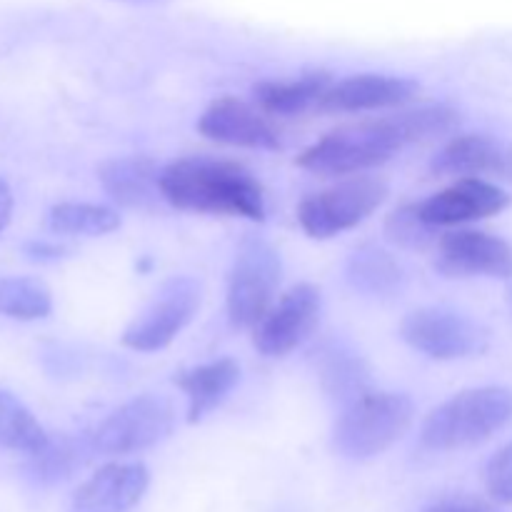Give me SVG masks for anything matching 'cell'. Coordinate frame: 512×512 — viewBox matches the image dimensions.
<instances>
[{
    "label": "cell",
    "instance_id": "obj_27",
    "mask_svg": "<svg viewBox=\"0 0 512 512\" xmlns=\"http://www.w3.org/2000/svg\"><path fill=\"white\" fill-rule=\"evenodd\" d=\"M485 488L495 503L512 505V440L490 458L485 468Z\"/></svg>",
    "mask_w": 512,
    "mask_h": 512
},
{
    "label": "cell",
    "instance_id": "obj_14",
    "mask_svg": "<svg viewBox=\"0 0 512 512\" xmlns=\"http://www.w3.org/2000/svg\"><path fill=\"white\" fill-rule=\"evenodd\" d=\"M420 85L398 75L360 73L330 85L318 105V113H368V110L403 108L418 98Z\"/></svg>",
    "mask_w": 512,
    "mask_h": 512
},
{
    "label": "cell",
    "instance_id": "obj_11",
    "mask_svg": "<svg viewBox=\"0 0 512 512\" xmlns=\"http://www.w3.org/2000/svg\"><path fill=\"white\" fill-rule=\"evenodd\" d=\"M438 270L448 278H512V245L485 230H455L440 235Z\"/></svg>",
    "mask_w": 512,
    "mask_h": 512
},
{
    "label": "cell",
    "instance_id": "obj_12",
    "mask_svg": "<svg viewBox=\"0 0 512 512\" xmlns=\"http://www.w3.org/2000/svg\"><path fill=\"white\" fill-rule=\"evenodd\" d=\"M200 135L223 145L250 150L280 148V128L273 123V115L250 105L240 98L213 100L198 120Z\"/></svg>",
    "mask_w": 512,
    "mask_h": 512
},
{
    "label": "cell",
    "instance_id": "obj_22",
    "mask_svg": "<svg viewBox=\"0 0 512 512\" xmlns=\"http://www.w3.org/2000/svg\"><path fill=\"white\" fill-rule=\"evenodd\" d=\"M95 455L93 440L90 435H60V438H50L40 453L30 455V475H33L38 483L53 485L60 480L70 478L75 470H80L85 465V460Z\"/></svg>",
    "mask_w": 512,
    "mask_h": 512
},
{
    "label": "cell",
    "instance_id": "obj_9",
    "mask_svg": "<svg viewBox=\"0 0 512 512\" xmlns=\"http://www.w3.org/2000/svg\"><path fill=\"white\" fill-rule=\"evenodd\" d=\"M400 338L433 360L473 358L488 350L490 333L480 323L448 308H418L400 323Z\"/></svg>",
    "mask_w": 512,
    "mask_h": 512
},
{
    "label": "cell",
    "instance_id": "obj_25",
    "mask_svg": "<svg viewBox=\"0 0 512 512\" xmlns=\"http://www.w3.org/2000/svg\"><path fill=\"white\" fill-rule=\"evenodd\" d=\"M0 313L13 320H43L53 313V295L35 278H0Z\"/></svg>",
    "mask_w": 512,
    "mask_h": 512
},
{
    "label": "cell",
    "instance_id": "obj_3",
    "mask_svg": "<svg viewBox=\"0 0 512 512\" xmlns=\"http://www.w3.org/2000/svg\"><path fill=\"white\" fill-rule=\"evenodd\" d=\"M512 423V390L503 385L460 390L428 413L420 428L425 448L465 450L485 443Z\"/></svg>",
    "mask_w": 512,
    "mask_h": 512
},
{
    "label": "cell",
    "instance_id": "obj_23",
    "mask_svg": "<svg viewBox=\"0 0 512 512\" xmlns=\"http://www.w3.org/2000/svg\"><path fill=\"white\" fill-rule=\"evenodd\" d=\"M50 435L33 413L8 390H0V448L35 455L48 445Z\"/></svg>",
    "mask_w": 512,
    "mask_h": 512
},
{
    "label": "cell",
    "instance_id": "obj_26",
    "mask_svg": "<svg viewBox=\"0 0 512 512\" xmlns=\"http://www.w3.org/2000/svg\"><path fill=\"white\" fill-rule=\"evenodd\" d=\"M385 238L405 250H420V253H425V250L430 248H438L440 235L438 228L430 225L428 220L420 215L418 203H408L395 208L393 213L385 218Z\"/></svg>",
    "mask_w": 512,
    "mask_h": 512
},
{
    "label": "cell",
    "instance_id": "obj_21",
    "mask_svg": "<svg viewBox=\"0 0 512 512\" xmlns=\"http://www.w3.org/2000/svg\"><path fill=\"white\" fill-rule=\"evenodd\" d=\"M348 283L370 298H393L405 288V270L388 250L365 243L350 253L345 265Z\"/></svg>",
    "mask_w": 512,
    "mask_h": 512
},
{
    "label": "cell",
    "instance_id": "obj_30",
    "mask_svg": "<svg viewBox=\"0 0 512 512\" xmlns=\"http://www.w3.org/2000/svg\"><path fill=\"white\" fill-rule=\"evenodd\" d=\"M425 512H485V510L470 508V505H438V508H430Z\"/></svg>",
    "mask_w": 512,
    "mask_h": 512
},
{
    "label": "cell",
    "instance_id": "obj_28",
    "mask_svg": "<svg viewBox=\"0 0 512 512\" xmlns=\"http://www.w3.org/2000/svg\"><path fill=\"white\" fill-rule=\"evenodd\" d=\"M23 250L30 260H35V263H55V260L65 258V253H68L63 245L48 243V240H33V243L25 245Z\"/></svg>",
    "mask_w": 512,
    "mask_h": 512
},
{
    "label": "cell",
    "instance_id": "obj_7",
    "mask_svg": "<svg viewBox=\"0 0 512 512\" xmlns=\"http://www.w3.org/2000/svg\"><path fill=\"white\" fill-rule=\"evenodd\" d=\"M175 428V408L165 395L143 393L108 415L90 433L95 453L130 455L163 443Z\"/></svg>",
    "mask_w": 512,
    "mask_h": 512
},
{
    "label": "cell",
    "instance_id": "obj_4",
    "mask_svg": "<svg viewBox=\"0 0 512 512\" xmlns=\"http://www.w3.org/2000/svg\"><path fill=\"white\" fill-rule=\"evenodd\" d=\"M413 400L403 393L368 390L343 405L333 425V448L348 460H370L393 448L410 430Z\"/></svg>",
    "mask_w": 512,
    "mask_h": 512
},
{
    "label": "cell",
    "instance_id": "obj_20",
    "mask_svg": "<svg viewBox=\"0 0 512 512\" xmlns=\"http://www.w3.org/2000/svg\"><path fill=\"white\" fill-rule=\"evenodd\" d=\"M315 370L325 393L340 405L370 390L368 363L343 343H325L315 355Z\"/></svg>",
    "mask_w": 512,
    "mask_h": 512
},
{
    "label": "cell",
    "instance_id": "obj_18",
    "mask_svg": "<svg viewBox=\"0 0 512 512\" xmlns=\"http://www.w3.org/2000/svg\"><path fill=\"white\" fill-rule=\"evenodd\" d=\"M240 383V365L233 358L195 365L175 375V385L188 398V423L195 425L208 418L225 403L235 385Z\"/></svg>",
    "mask_w": 512,
    "mask_h": 512
},
{
    "label": "cell",
    "instance_id": "obj_19",
    "mask_svg": "<svg viewBox=\"0 0 512 512\" xmlns=\"http://www.w3.org/2000/svg\"><path fill=\"white\" fill-rule=\"evenodd\" d=\"M333 83L335 80L328 70H310L295 80H263L253 88V100L268 115L295 118V115L318 113L320 100Z\"/></svg>",
    "mask_w": 512,
    "mask_h": 512
},
{
    "label": "cell",
    "instance_id": "obj_5",
    "mask_svg": "<svg viewBox=\"0 0 512 512\" xmlns=\"http://www.w3.org/2000/svg\"><path fill=\"white\" fill-rule=\"evenodd\" d=\"M283 278L280 253L258 235H248L235 250L228 273L225 308L228 320L238 330H253L273 305Z\"/></svg>",
    "mask_w": 512,
    "mask_h": 512
},
{
    "label": "cell",
    "instance_id": "obj_10",
    "mask_svg": "<svg viewBox=\"0 0 512 512\" xmlns=\"http://www.w3.org/2000/svg\"><path fill=\"white\" fill-rule=\"evenodd\" d=\"M323 295L313 283H298L270 305L253 328V345L265 358H285L318 328Z\"/></svg>",
    "mask_w": 512,
    "mask_h": 512
},
{
    "label": "cell",
    "instance_id": "obj_1",
    "mask_svg": "<svg viewBox=\"0 0 512 512\" xmlns=\"http://www.w3.org/2000/svg\"><path fill=\"white\" fill-rule=\"evenodd\" d=\"M458 125L460 113L448 105H425L388 118L350 123L330 130L318 143L305 148L298 155V165L323 178L360 175L385 165L408 145L448 135Z\"/></svg>",
    "mask_w": 512,
    "mask_h": 512
},
{
    "label": "cell",
    "instance_id": "obj_6",
    "mask_svg": "<svg viewBox=\"0 0 512 512\" xmlns=\"http://www.w3.org/2000/svg\"><path fill=\"white\" fill-rule=\"evenodd\" d=\"M388 198V183L373 175H355L315 193L298 205V223L310 238L328 240L353 230Z\"/></svg>",
    "mask_w": 512,
    "mask_h": 512
},
{
    "label": "cell",
    "instance_id": "obj_15",
    "mask_svg": "<svg viewBox=\"0 0 512 512\" xmlns=\"http://www.w3.org/2000/svg\"><path fill=\"white\" fill-rule=\"evenodd\" d=\"M150 473L140 463H108L73 495V512H130L145 498Z\"/></svg>",
    "mask_w": 512,
    "mask_h": 512
},
{
    "label": "cell",
    "instance_id": "obj_24",
    "mask_svg": "<svg viewBox=\"0 0 512 512\" xmlns=\"http://www.w3.org/2000/svg\"><path fill=\"white\" fill-rule=\"evenodd\" d=\"M48 228L58 235L100 238L120 228V215L98 203H58L48 210Z\"/></svg>",
    "mask_w": 512,
    "mask_h": 512
},
{
    "label": "cell",
    "instance_id": "obj_2",
    "mask_svg": "<svg viewBox=\"0 0 512 512\" xmlns=\"http://www.w3.org/2000/svg\"><path fill=\"white\" fill-rule=\"evenodd\" d=\"M160 195L178 210L265 220V190L235 160L190 155L160 170Z\"/></svg>",
    "mask_w": 512,
    "mask_h": 512
},
{
    "label": "cell",
    "instance_id": "obj_16",
    "mask_svg": "<svg viewBox=\"0 0 512 512\" xmlns=\"http://www.w3.org/2000/svg\"><path fill=\"white\" fill-rule=\"evenodd\" d=\"M430 170L440 178H510L512 175V148L490 135H455L430 160Z\"/></svg>",
    "mask_w": 512,
    "mask_h": 512
},
{
    "label": "cell",
    "instance_id": "obj_31",
    "mask_svg": "<svg viewBox=\"0 0 512 512\" xmlns=\"http://www.w3.org/2000/svg\"><path fill=\"white\" fill-rule=\"evenodd\" d=\"M120 3H130V5H158V3H165V0H120Z\"/></svg>",
    "mask_w": 512,
    "mask_h": 512
},
{
    "label": "cell",
    "instance_id": "obj_13",
    "mask_svg": "<svg viewBox=\"0 0 512 512\" xmlns=\"http://www.w3.org/2000/svg\"><path fill=\"white\" fill-rule=\"evenodd\" d=\"M510 205V195L503 188L483 178H458L440 193L418 203L420 215L435 228L473 223L493 218Z\"/></svg>",
    "mask_w": 512,
    "mask_h": 512
},
{
    "label": "cell",
    "instance_id": "obj_29",
    "mask_svg": "<svg viewBox=\"0 0 512 512\" xmlns=\"http://www.w3.org/2000/svg\"><path fill=\"white\" fill-rule=\"evenodd\" d=\"M10 215H13V190H10V185L0 178V233H3L5 225L10 223Z\"/></svg>",
    "mask_w": 512,
    "mask_h": 512
},
{
    "label": "cell",
    "instance_id": "obj_17",
    "mask_svg": "<svg viewBox=\"0 0 512 512\" xmlns=\"http://www.w3.org/2000/svg\"><path fill=\"white\" fill-rule=\"evenodd\" d=\"M98 180L105 193L123 208H153L160 195V170L153 158L123 155L100 163Z\"/></svg>",
    "mask_w": 512,
    "mask_h": 512
},
{
    "label": "cell",
    "instance_id": "obj_8",
    "mask_svg": "<svg viewBox=\"0 0 512 512\" xmlns=\"http://www.w3.org/2000/svg\"><path fill=\"white\" fill-rule=\"evenodd\" d=\"M200 308V283L190 275H175L158 288L143 313L123 330L120 343L138 353L163 350L183 333Z\"/></svg>",
    "mask_w": 512,
    "mask_h": 512
}]
</instances>
